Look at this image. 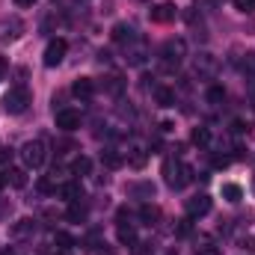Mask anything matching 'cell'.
<instances>
[{"label":"cell","instance_id":"83f0119b","mask_svg":"<svg viewBox=\"0 0 255 255\" xmlns=\"http://www.w3.org/2000/svg\"><path fill=\"white\" fill-rule=\"evenodd\" d=\"M68 217H71L74 223L86 220V205H77V202H71V208H68Z\"/></svg>","mask_w":255,"mask_h":255},{"label":"cell","instance_id":"f35d334b","mask_svg":"<svg viewBox=\"0 0 255 255\" xmlns=\"http://www.w3.org/2000/svg\"><path fill=\"white\" fill-rule=\"evenodd\" d=\"M3 184H6V172H0V187H3Z\"/></svg>","mask_w":255,"mask_h":255},{"label":"cell","instance_id":"f1b7e54d","mask_svg":"<svg viewBox=\"0 0 255 255\" xmlns=\"http://www.w3.org/2000/svg\"><path fill=\"white\" fill-rule=\"evenodd\" d=\"M54 244H57L60 250H71V247H74V238L65 235V232H57V235H54Z\"/></svg>","mask_w":255,"mask_h":255},{"label":"cell","instance_id":"44dd1931","mask_svg":"<svg viewBox=\"0 0 255 255\" xmlns=\"http://www.w3.org/2000/svg\"><path fill=\"white\" fill-rule=\"evenodd\" d=\"M110 36H113V39H116V42H122V45H128V42H130V39H133V30H130V27H128V24H116V27H113V33H110Z\"/></svg>","mask_w":255,"mask_h":255},{"label":"cell","instance_id":"e575fe53","mask_svg":"<svg viewBox=\"0 0 255 255\" xmlns=\"http://www.w3.org/2000/svg\"><path fill=\"white\" fill-rule=\"evenodd\" d=\"M190 220H181V226H178V235H190Z\"/></svg>","mask_w":255,"mask_h":255},{"label":"cell","instance_id":"8fae6325","mask_svg":"<svg viewBox=\"0 0 255 255\" xmlns=\"http://www.w3.org/2000/svg\"><path fill=\"white\" fill-rule=\"evenodd\" d=\"M36 235V220H30V217H24V220H18L15 226H12V238L15 241H24V238H33Z\"/></svg>","mask_w":255,"mask_h":255},{"label":"cell","instance_id":"d4e9b609","mask_svg":"<svg viewBox=\"0 0 255 255\" xmlns=\"http://www.w3.org/2000/svg\"><path fill=\"white\" fill-rule=\"evenodd\" d=\"M128 193H130V196H145V199H151V196H154V184H148V181H145V184H130Z\"/></svg>","mask_w":255,"mask_h":255},{"label":"cell","instance_id":"9a60e30c","mask_svg":"<svg viewBox=\"0 0 255 255\" xmlns=\"http://www.w3.org/2000/svg\"><path fill=\"white\" fill-rule=\"evenodd\" d=\"M60 196H63L65 202H80V199H83V187H80L77 181H68V184L60 187Z\"/></svg>","mask_w":255,"mask_h":255},{"label":"cell","instance_id":"603a6c76","mask_svg":"<svg viewBox=\"0 0 255 255\" xmlns=\"http://www.w3.org/2000/svg\"><path fill=\"white\" fill-rule=\"evenodd\" d=\"M104 89H107L110 95H119V92L125 89V80H122L119 74H110V77H107V83H104Z\"/></svg>","mask_w":255,"mask_h":255},{"label":"cell","instance_id":"52a82bcc","mask_svg":"<svg viewBox=\"0 0 255 255\" xmlns=\"http://www.w3.org/2000/svg\"><path fill=\"white\" fill-rule=\"evenodd\" d=\"M193 68H196V74H199V77H217L220 63H217V57H214V54H199V57H196V63H193Z\"/></svg>","mask_w":255,"mask_h":255},{"label":"cell","instance_id":"277c9868","mask_svg":"<svg viewBox=\"0 0 255 255\" xmlns=\"http://www.w3.org/2000/svg\"><path fill=\"white\" fill-rule=\"evenodd\" d=\"M45 157H48V151H45V142L42 139H30V142L21 145V160H24L27 169H39L45 163Z\"/></svg>","mask_w":255,"mask_h":255},{"label":"cell","instance_id":"4fadbf2b","mask_svg":"<svg viewBox=\"0 0 255 255\" xmlns=\"http://www.w3.org/2000/svg\"><path fill=\"white\" fill-rule=\"evenodd\" d=\"M145 157H148V154H145V148H142V145H136V142H133V145H128L125 160L133 166V169H142V166H145Z\"/></svg>","mask_w":255,"mask_h":255},{"label":"cell","instance_id":"2e32d148","mask_svg":"<svg viewBox=\"0 0 255 255\" xmlns=\"http://www.w3.org/2000/svg\"><path fill=\"white\" fill-rule=\"evenodd\" d=\"M154 101H157L160 107H172V104H175V92L166 89V86H154Z\"/></svg>","mask_w":255,"mask_h":255},{"label":"cell","instance_id":"f546056e","mask_svg":"<svg viewBox=\"0 0 255 255\" xmlns=\"http://www.w3.org/2000/svg\"><path fill=\"white\" fill-rule=\"evenodd\" d=\"M232 3H235V9L244 12V15H253L255 12V0H232Z\"/></svg>","mask_w":255,"mask_h":255},{"label":"cell","instance_id":"ba28073f","mask_svg":"<svg viewBox=\"0 0 255 255\" xmlns=\"http://www.w3.org/2000/svg\"><path fill=\"white\" fill-rule=\"evenodd\" d=\"M175 15H178L175 3H157V6L151 9V21H154V24H169V21H175Z\"/></svg>","mask_w":255,"mask_h":255},{"label":"cell","instance_id":"484cf974","mask_svg":"<svg viewBox=\"0 0 255 255\" xmlns=\"http://www.w3.org/2000/svg\"><path fill=\"white\" fill-rule=\"evenodd\" d=\"M193 142L202 145V148L211 145V130H208V128H193Z\"/></svg>","mask_w":255,"mask_h":255},{"label":"cell","instance_id":"5bb4252c","mask_svg":"<svg viewBox=\"0 0 255 255\" xmlns=\"http://www.w3.org/2000/svg\"><path fill=\"white\" fill-rule=\"evenodd\" d=\"M101 160H104L110 169H119V166L125 163V154H122L119 148H104V151H101Z\"/></svg>","mask_w":255,"mask_h":255},{"label":"cell","instance_id":"30bf717a","mask_svg":"<svg viewBox=\"0 0 255 255\" xmlns=\"http://www.w3.org/2000/svg\"><path fill=\"white\" fill-rule=\"evenodd\" d=\"M57 128L60 130H74V128H80V113L77 110H57Z\"/></svg>","mask_w":255,"mask_h":255},{"label":"cell","instance_id":"7c38bea8","mask_svg":"<svg viewBox=\"0 0 255 255\" xmlns=\"http://www.w3.org/2000/svg\"><path fill=\"white\" fill-rule=\"evenodd\" d=\"M71 92H74L77 98H92V95H95V80H92V77H77V80L71 83Z\"/></svg>","mask_w":255,"mask_h":255},{"label":"cell","instance_id":"e0dca14e","mask_svg":"<svg viewBox=\"0 0 255 255\" xmlns=\"http://www.w3.org/2000/svg\"><path fill=\"white\" fill-rule=\"evenodd\" d=\"M241 71H244V77H247L250 83H255V51L244 54V60H241Z\"/></svg>","mask_w":255,"mask_h":255},{"label":"cell","instance_id":"d6a6232c","mask_svg":"<svg viewBox=\"0 0 255 255\" xmlns=\"http://www.w3.org/2000/svg\"><path fill=\"white\" fill-rule=\"evenodd\" d=\"M39 190H42V193H54V184H51V178H42V181H39Z\"/></svg>","mask_w":255,"mask_h":255},{"label":"cell","instance_id":"ffe728a7","mask_svg":"<svg viewBox=\"0 0 255 255\" xmlns=\"http://www.w3.org/2000/svg\"><path fill=\"white\" fill-rule=\"evenodd\" d=\"M6 184H12V187H27V172L24 169H9L6 172Z\"/></svg>","mask_w":255,"mask_h":255},{"label":"cell","instance_id":"74e56055","mask_svg":"<svg viewBox=\"0 0 255 255\" xmlns=\"http://www.w3.org/2000/svg\"><path fill=\"white\" fill-rule=\"evenodd\" d=\"M18 6H33V0H15Z\"/></svg>","mask_w":255,"mask_h":255},{"label":"cell","instance_id":"8d00e7d4","mask_svg":"<svg viewBox=\"0 0 255 255\" xmlns=\"http://www.w3.org/2000/svg\"><path fill=\"white\" fill-rule=\"evenodd\" d=\"M9 214V202H0V217H6Z\"/></svg>","mask_w":255,"mask_h":255},{"label":"cell","instance_id":"7402d4cb","mask_svg":"<svg viewBox=\"0 0 255 255\" xmlns=\"http://www.w3.org/2000/svg\"><path fill=\"white\" fill-rule=\"evenodd\" d=\"M89 169H92V160H89V157H83V154L71 163V175H89Z\"/></svg>","mask_w":255,"mask_h":255},{"label":"cell","instance_id":"8992f818","mask_svg":"<svg viewBox=\"0 0 255 255\" xmlns=\"http://www.w3.org/2000/svg\"><path fill=\"white\" fill-rule=\"evenodd\" d=\"M65 51H68V45H65V39H51L48 42V48H45V65L48 68H54V65L63 63Z\"/></svg>","mask_w":255,"mask_h":255},{"label":"cell","instance_id":"ab89813d","mask_svg":"<svg viewBox=\"0 0 255 255\" xmlns=\"http://www.w3.org/2000/svg\"><path fill=\"white\" fill-rule=\"evenodd\" d=\"M253 190H255V178H253Z\"/></svg>","mask_w":255,"mask_h":255},{"label":"cell","instance_id":"d6986e66","mask_svg":"<svg viewBox=\"0 0 255 255\" xmlns=\"http://www.w3.org/2000/svg\"><path fill=\"white\" fill-rule=\"evenodd\" d=\"M223 199L232 202V205H238L244 199V187L241 184H223Z\"/></svg>","mask_w":255,"mask_h":255},{"label":"cell","instance_id":"ac0fdd59","mask_svg":"<svg viewBox=\"0 0 255 255\" xmlns=\"http://www.w3.org/2000/svg\"><path fill=\"white\" fill-rule=\"evenodd\" d=\"M139 220H142L145 226H154V223L160 220V208H154V205H142V208H139Z\"/></svg>","mask_w":255,"mask_h":255},{"label":"cell","instance_id":"836d02e7","mask_svg":"<svg viewBox=\"0 0 255 255\" xmlns=\"http://www.w3.org/2000/svg\"><path fill=\"white\" fill-rule=\"evenodd\" d=\"M214 166H217V169L229 166V157H226V154H217V157H214Z\"/></svg>","mask_w":255,"mask_h":255},{"label":"cell","instance_id":"5b68a950","mask_svg":"<svg viewBox=\"0 0 255 255\" xmlns=\"http://www.w3.org/2000/svg\"><path fill=\"white\" fill-rule=\"evenodd\" d=\"M125 60H128V65H142L148 60V42L139 39V36H133L125 45Z\"/></svg>","mask_w":255,"mask_h":255},{"label":"cell","instance_id":"d590c367","mask_svg":"<svg viewBox=\"0 0 255 255\" xmlns=\"http://www.w3.org/2000/svg\"><path fill=\"white\" fill-rule=\"evenodd\" d=\"M6 71H9V63H6V57H0V80L6 77Z\"/></svg>","mask_w":255,"mask_h":255},{"label":"cell","instance_id":"9c48e42d","mask_svg":"<svg viewBox=\"0 0 255 255\" xmlns=\"http://www.w3.org/2000/svg\"><path fill=\"white\" fill-rule=\"evenodd\" d=\"M208 211H211V196L199 193V196L187 199V214H190V217H205Z\"/></svg>","mask_w":255,"mask_h":255},{"label":"cell","instance_id":"1f68e13d","mask_svg":"<svg viewBox=\"0 0 255 255\" xmlns=\"http://www.w3.org/2000/svg\"><path fill=\"white\" fill-rule=\"evenodd\" d=\"M241 247H244V250H250V253H255V238H250V235H247V238H241Z\"/></svg>","mask_w":255,"mask_h":255},{"label":"cell","instance_id":"4dcf8cb0","mask_svg":"<svg viewBox=\"0 0 255 255\" xmlns=\"http://www.w3.org/2000/svg\"><path fill=\"white\" fill-rule=\"evenodd\" d=\"M196 255H220V247H214V244H199V247H196Z\"/></svg>","mask_w":255,"mask_h":255},{"label":"cell","instance_id":"6da1fadb","mask_svg":"<svg viewBox=\"0 0 255 255\" xmlns=\"http://www.w3.org/2000/svg\"><path fill=\"white\" fill-rule=\"evenodd\" d=\"M163 175H166V184H169L172 190H181L184 184L193 181V169L187 163H178V160H166V163H163Z\"/></svg>","mask_w":255,"mask_h":255},{"label":"cell","instance_id":"7a4b0ae2","mask_svg":"<svg viewBox=\"0 0 255 255\" xmlns=\"http://www.w3.org/2000/svg\"><path fill=\"white\" fill-rule=\"evenodd\" d=\"M30 101H33L30 89H27V86H15V89L6 92V98H3V110H6L9 116H21V113L30 107Z\"/></svg>","mask_w":255,"mask_h":255},{"label":"cell","instance_id":"3957f363","mask_svg":"<svg viewBox=\"0 0 255 255\" xmlns=\"http://www.w3.org/2000/svg\"><path fill=\"white\" fill-rule=\"evenodd\" d=\"M187 57V42L184 39H166L160 48V63L163 68H178L181 60Z\"/></svg>","mask_w":255,"mask_h":255},{"label":"cell","instance_id":"cb8c5ba5","mask_svg":"<svg viewBox=\"0 0 255 255\" xmlns=\"http://www.w3.org/2000/svg\"><path fill=\"white\" fill-rule=\"evenodd\" d=\"M119 244H136V232H133V226H125V223H119Z\"/></svg>","mask_w":255,"mask_h":255},{"label":"cell","instance_id":"4316f807","mask_svg":"<svg viewBox=\"0 0 255 255\" xmlns=\"http://www.w3.org/2000/svg\"><path fill=\"white\" fill-rule=\"evenodd\" d=\"M208 101H211V104H223V101H226V89H223V86H211V89H208Z\"/></svg>","mask_w":255,"mask_h":255}]
</instances>
